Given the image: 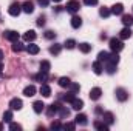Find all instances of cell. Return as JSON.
I'll return each mask as SVG.
<instances>
[{"label": "cell", "instance_id": "obj_42", "mask_svg": "<svg viewBox=\"0 0 133 131\" xmlns=\"http://www.w3.org/2000/svg\"><path fill=\"white\" fill-rule=\"evenodd\" d=\"M51 130H62V125L59 122H53L51 123Z\"/></svg>", "mask_w": 133, "mask_h": 131}, {"label": "cell", "instance_id": "obj_20", "mask_svg": "<svg viewBox=\"0 0 133 131\" xmlns=\"http://www.w3.org/2000/svg\"><path fill=\"white\" fill-rule=\"evenodd\" d=\"M122 23H124L125 26H132L133 25V16H130V14H124V16H122Z\"/></svg>", "mask_w": 133, "mask_h": 131}, {"label": "cell", "instance_id": "obj_17", "mask_svg": "<svg viewBox=\"0 0 133 131\" xmlns=\"http://www.w3.org/2000/svg\"><path fill=\"white\" fill-rule=\"evenodd\" d=\"M93 71H95V74H102V71H104V65H102V62L96 60V62L93 63Z\"/></svg>", "mask_w": 133, "mask_h": 131}, {"label": "cell", "instance_id": "obj_13", "mask_svg": "<svg viewBox=\"0 0 133 131\" xmlns=\"http://www.w3.org/2000/svg\"><path fill=\"white\" fill-rule=\"evenodd\" d=\"M23 94H25L26 97H33L34 94H36V86H34V85H28V86L23 90Z\"/></svg>", "mask_w": 133, "mask_h": 131}, {"label": "cell", "instance_id": "obj_2", "mask_svg": "<svg viewBox=\"0 0 133 131\" xmlns=\"http://www.w3.org/2000/svg\"><path fill=\"white\" fill-rule=\"evenodd\" d=\"M79 8H81V3H79L77 0H70V2L66 3V11H68V12H71V14L77 12V11H79Z\"/></svg>", "mask_w": 133, "mask_h": 131}, {"label": "cell", "instance_id": "obj_8", "mask_svg": "<svg viewBox=\"0 0 133 131\" xmlns=\"http://www.w3.org/2000/svg\"><path fill=\"white\" fill-rule=\"evenodd\" d=\"M59 108H61V105H59V103H51V105L48 106V110H46V114H48L50 117H53V116L59 111Z\"/></svg>", "mask_w": 133, "mask_h": 131}, {"label": "cell", "instance_id": "obj_21", "mask_svg": "<svg viewBox=\"0 0 133 131\" xmlns=\"http://www.w3.org/2000/svg\"><path fill=\"white\" fill-rule=\"evenodd\" d=\"M37 82H46L48 80V72H43V71H40L39 74H36V77H34Z\"/></svg>", "mask_w": 133, "mask_h": 131}, {"label": "cell", "instance_id": "obj_40", "mask_svg": "<svg viewBox=\"0 0 133 131\" xmlns=\"http://www.w3.org/2000/svg\"><path fill=\"white\" fill-rule=\"evenodd\" d=\"M76 128V122L74 123H65V125H62V130H74Z\"/></svg>", "mask_w": 133, "mask_h": 131}, {"label": "cell", "instance_id": "obj_31", "mask_svg": "<svg viewBox=\"0 0 133 131\" xmlns=\"http://www.w3.org/2000/svg\"><path fill=\"white\" fill-rule=\"evenodd\" d=\"M108 62H110V63H113V65H118V63H119V56H118V53L111 54V56H110V59H108Z\"/></svg>", "mask_w": 133, "mask_h": 131}, {"label": "cell", "instance_id": "obj_30", "mask_svg": "<svg viewBox=\"0 0 133 131\" xmlns=\"http://www.w3.org/2000/svg\"><path fill=\"white\" fill-rule=\"evenodd\" d=\"M50 62H48V60H42V62H40V71H43V72H48V71H50Z\"/></svg>", "mask_w": 133, "mask_h": 131}, {"label": "cell", "instance_id": "obj_1", "mask_svg": "<svg viewBox=\"0 0 133 131\" xmlns=\"http://www.w3.org/2000/svg\"><path fill=\"white\" fill-rule=\"evenodd\" d=\"M122 48H124V45H122L121 39H116V37H111L110 39V49L113 53H119Z\"/></svg>", "mask_w": 133, "mask_h": 131}, {"label": "cell", "instance_id": "obj_28", "mask_svg": "<svg viewBox=\"0 0 133 131\" xmlns=\"http://www.w3.org/2000/svg\"><path fill=\"white\" fill-rule=\"evenodd\" d=\"M26 51H28L30 54H37V53H39V46L34 45V43H30V45L26 46Z\"/></svg>", "mask_w": 133, "mask_h": 131}, {"label": "cell", "instance_id": "obj_18", "mask_svg": "<svg viewBox=\"0 0 133 131\" xmlns=\"http://www.w3.org/2000/svg\"><path fill=\"white\" fill-rule=\"evenodd\" d=\"M81 25H82V19L77 17V16H73V19H71V26L77 30V28H81Z\"/></svg>", "mask_w": 133, "mask_h": 131}, {"label": "cell", "instance_id": "obj_23", "mask_svg": "<svg viewBox=\"0 0 133 131\" xmlns=\"http://www.w3.org/2000/svg\"><path fill=\"white\" fill-rule=\"evenodd\" d=\"M95 128L99 131H108V125L105 122H95Z\"/></svg>", "mask_w": 133, "mask_h": 131}, {"label": "cell", "instance_id": "obj_29", "mask_svg": "<svg viewBox=\"0 0 133 131\" xmlns=\"http://www.w3.org/2000/svg\"><path fill=\"white\" fill-rule=\"evenodd\" d=\"M70 83H71V80H70L68 77H61V79H59V85H61L62 88H68Z\"/></svg>", "mask_w": 133, "mask_h": 131}, {"label": "cell", "instance_id": "obj_46", "mask_svg": "<svg viewBox=\"0 0 133 131\" xmlns=\"http://www.w3.org/2000/svg\"><path fill=\"white\" fill-rule=\"evenodd\" d=\"M2 60H3V51L0 49V63H2Z\"/></svg>", "mask_w": 133, "mask_h": 131}, {"label": "cell", "instance_id": "obj_22", "mask_svg": "<svg viewBox=\"0 0 133 131\" xmlns=\"http://www.w3.org/2000/svg\"><path fill=\"white\" fill-rule=\"evenodd\" d=\"M108 59H110V54L107 51H101L98 54V60L99 62H108Z\"/></svg>", "mask_w": 133, "mask_h": 131}, {"label": "cell", "instance_id": "obj_47", "mask_svg": "<svg viewBox=\"0 0 133 131\" xmlns=\"http://www.w3.org/2000/svg\"><path fill=\"white\" fill-rule=\"evenodd\" d=\"M0 130H3V125H2V123H0Z\"/></svg>", "mask_w": 133, "mask_h": 131}, {"label": "cell", "instance_id": "obj_35", "mask_svg": "<svg viewBox=\"0 0 133 131\" xmlns=\"http://www.w3.org/2000/svg\"><path fill=\"white\" fill-rule=\"evenodd\" d=\"M59 113H61L62 117H68V116H70V110L65 108V106H61V108H59Z\"/></svg>", "mask_w": 133, "mask_h": 131}, {"label": "cell", "instance_id": "obj_6", "mask_svg": "<svg viewBox=\"0 0 133 131\" xmlns=\"http://www.w3.org/2000/svg\"><path fill=\"white\" fill-rule=\"evenodd\" d=\"M111 14H115V16H121L122 12H124V5L122 3H116V5H113L111 6Z\"/></svg>", "mask_w": 133, "mask_h": 131}, {"label": "cell", "instance_id": "obj_36", "mask_svg": "<svg viewBox=\"0 0 133 131\" xmlns=\"http://www.w3.org/2000/svg\"><path fill=\"white\" fill-rule=\"evenodd\" d=\"M73 99H74V93H71V91H70L68 94H65V96H62V100H64V102H70V103H71Z\"/></svg>", "mask_w": 133, "mask_h": 131}, {"label": "cell", "instance_id": "obj_48", "mask_svg": "<svg viewBox=\"0 0 133 131\" xmlns=\"http://www.w3.org/2000/svg\"><path fill=\"white\" fill-rule=\"evenodd\" d=\"M0 74H2V63H0Z\"/></svg>", "mask_w": 133, "mask_h": 131}, {"label": "cell", "instance_id": "obj_43", "mask_svg": "<svg viewBox=\"0 0 133 131\" xmlns=\"http://www.w3.org/2000/svg\"><path fill=\"white\" fill-rule=\"evenodd\" d=\"M84 3L88 6H93V5H98V0H84Z\"/></svg>", "mask_w": 133, "mask_h": 131}, {"label": "cell", "instance_id": "obj_38", "mask_svg": "<svg viewBox=\"0 0 133 131\" xmlns=\"http://www.w3.org/2000/svg\"><path fill=\"white\" fill-rule=\"evenodd\" d=\"M105 69H107V72H108V74H113V72L116 71V65H113V63H110V62H108V65H107Z\"/></svg>", "mask_w": 133, "mask_h": 131}, {"label": "cell", "instance_id": "obj_25", "mask_svg": "<svg viewBox=\"0 0 133 131\" xmlns=\"http://www.w3.org/2000/svg\"><path fill=\"white\" fill-rule=\"evenodd\" d=\"M79 49L84 53V54H87V53H90V49H91V45H88V43H79Z\"/></svg>", "mask_w": 133, "mask_h": 131}, {"label": "cell", "instance_id": "obj_11", "mask_svg": "<svg viewBox=\"0 0 133 131\" xmlns=\"http://www.w3.org/2000/svg\"><path fill=\"white\" fill-rule=\"evenodd\" d=\"M130 37H132V30H130V26H125V28L119 33V39H122V40L130 39Z\"/></svg>", "mask_w": 133, "mask_h": 131}, {"label": "cell", "instance_id": "obj_33", "mask_svg": "<svg viewBox=\"0 0 133 131\" xmlns=\"http://www.w3.org/2000/svg\"><path fill=\"white\" fill-rule=\"evenodd\" d=\"M14 45H12V51L14 53H20L22 49H23V46H22V43H19V42H12Z\"/></svg>", "mask_w": 133, "mask_h": 131}, {"label": "cell", "instance_id": "obj_3", "mask_svg": "<svg viewBox=\"0 0 133 131\" xmlns=\"http://www.w3.org/2000/svg\"><path fill=\"white\" fill-rule=\"evenodd\" d=\"M22 106H23V103H22V100L20 99H11L9 100V110H12V111H19V110H22Z\"/></svg>", "mask_w": 133, "mask_h": 131}, {"label": "cell", "instance_id": "obj_7", "mask_svg": "<svg viewBox=\"0 0 133 131\" xmlns=\"http://www.w3.org/2000/svg\"><path fill=\"white\" fill-rule=\"evenodd\" d=\"M102 120H104L108 127L113 125V122H115V116H113V113H110V111H108V113H104V114H102Z\"/></svg>", "mask_w": 133, "mask_h": 131}, {"label": "cell", "instance_id": "obj_34", "mask_svg": "<svg viewBox=\"0 0 133 131\" xmlns=\"http://www.w3.org/2000/svg\"><path fill=\"white\" fill-rule=\"evenodd\" d=\"M70 90H71V93H79V90H81V86H79V83H70V86H68Z\"/></svg>", "mask_w": 133, "mask_h": 131}, {"label": "cell", "instance_id": "obj_26", "mask_svg": "<svg viewBox=\"0 0 133 131\" xmlns=\"http://www.w3.org/2000/svg\"><path fill=\"white\" fill-rule=\"evenodd\" d=\"M11 120H12V110H8V111H5V114H3V122L11 123Z\"/></svg>", "mask_w": 133, "mask_h": 131}, {"label": "cell", "instance_id": "obj_32", "mask_svg": "<svg viewBox=\"0 0 133 131\" xmlns=\"http://www.w3.org/2000/svg\"><path fill=\"white\" fill-rule=\"evenodd\" d=\"M99 14H101V17H108V16L111 14V11H110L108 8H105V6H104V8H101V9H99Z\"/></svg>", "mask_w": 133, "mask_h": 131}, {"label": "cell", "instance_id": "obj_41", "mask_svg": "<svg viewBox=\"0 0 133 131\" xmlns=\"http://www.w3.org/2000/svg\"><path fill=\"white\" fill-rule=\"evenodd\" d=\"M54 37H56V33H53V31H45V39L51 40V39H54Z\"/></svg>", "mask_w": 133, "mask_h": 131}, {"label": "cell", "instance_id": "obj_49", "mask_svg": "<svg viewBox=\"0 0 133 131\" xmlns=\"http://www.w3.org/2000/svg\"><path fill=\"white\" fill-rule=\"evenodd\" d=\"M53 2H62V0H53Z\"/></svg>", "mask_w": 133, "mask_h": 131}, {"label": "cell", "instance_id": "obj_9", "mask_svg": "<svg viewBox=\"0 0 133 131\" xmlns=\"http://www.w3.org/2000/svg\"><path fill=\"white\" fill-rule=\"evenodd\" d=\"M5 39H8L9 42H17L19 40V33H16V31H5Z\"/></svg>", "mask_w": 133, "mask_h": 131}, {"label": "cell", "instance_id": "obj_39", "mask_svg": "<svg viewBox=\"0 0 133 131\" xmlns=\"http://www.w3.org/2000/svg\"><path fill=\"white\" fill-rule=\"evenodd\" d=\"M9 130L11 131H20L22 130V125H19V123H9Z\"/></svg>", "mask_w": 133, "mask_h": 131}, {"label": "cell", "instance_id": "obj_44", "mask_svg": "<svg viewBox=\"0 0 133 131\" xmlns=\"http://www.w3.org/2000/svg\"><path fill=\"white\" fill-rule=\"evenodd\" d=\"M37 25H39V26H43V25H45V17H39V19H37Z\"/></svg>", "mask_w": 133, "mask_h": 131}, {"label": "cell", "instance_id": "obj_19", "mask_svg": "<svg viewBox=\"0 0 133 131\" xmlns=\"http://www.w3.org/2000/svg\"><path fill=\"white\" fill-rule=\"evenodd\" d=\"M74 122L77 125H87V116L85 114H77L76 119H74Z\"/></svg>", "mask_w": 133, "mask_h": 131}, {"label": "cell", "instance_id": "obj_16", "mask_svg": "<svg viewBox=\"0 0 133 131\" xmlns=\"http://www.w3.org/2000/svg\"><path fill=\"white\" fill-rule=\"evenodd\" d=\"M101 94H102L101 88H93V90L90 91V99H91V100H98V99L101 97Z\"/></svg>", "mask_w": 133, "mask_h": 131}, {"label": "cell", "instance_id": "obj_4", "mask_svg": "<svg viewBox=\"0 0 133 131\" xmlns=\"http://www.w3.org/2000/svg\"><path fill=\"white\" fill-rule=\"evenodd\" d=\"M20 11H22V5H19V3H12V5L9 6V9H8V12H9L11 16H14V17H17V16L20 14Z\"/></svg>", "mask_w": 133, "mask_h": 131}, {"label": "cell", "instance_id": "obj_37", "mask_svg": "<svg viewBox=\"0 0 133 131\" xmlns=\"http://www.w3.org/2000/svg\"><path fill=\"white\" fill-rule=\"evenodd\" d=\"M65 46L68 48V49H73V48L76 46V42H74L73 39H68V40L65 42Z\"/></svg>", "mask_w": 133, "mask_h": 131}, {"label": "cell", "instance_id": "obj_45", "mask_svg": "<svg viewBox=\"0 0 133 131\" xmlns=\"http://www.w3.org/2000/svg\"><path fill=\"white\" fill-rule=\"evenodd\" d=\"M48 3H50V0H39L40 6H48Z\"/></svg>", "mask_w": 133, "mask_h": 131}, {"label": "cell", "instance_id": "obj_24", "mask_svg": "<svg viewBox=\"0 0 133 131\" xmlns=\"http://www.w3.org/2000/svg\"><path fill=\"white\" fill-rule=\"evenodd\" d=\"M61 49H62V45H59V43H54V45L50 48V53H51V54H54V56H57V54L61 53Z\"/></svg>", "mask_w": 133, "mask_h": 131}, {"label": "cell", "instance_id": "obj_27", "mask_svg": "<svg viewBox=\"0 0 133 131\" xmlns=\"http://www.w3.org/2000/svg\"><path fill=\"white\" fill-rule=\"evenodd\" d=\"M23 39H25L26 42H33L34 39H36V33H34V31H26V33L23 34Z\"/></svg>", "mask_w": 133, "mask_h": 131}, {"label": "cell", "instance_id": "obj_5", "mask_svg": "<svg viewBox=\"0 0 133 131\" xmlns=\"http://www.w3.org/2000/svg\"><path fill=\"white\" fill-rule=\"evenodd\" d=\"M116 99H118L119 102H125V100L129 99V93H127L124 88H118V90H116Z\"/></svg>", "mask_w": 133, "mask_h": 131}, {"label": "cell", "instance_id": "obj_10", "mask_svg": "<svg viewBox=\"0 0 133 131\" xmlns=\"http://www.w3.org/2000/svg\"><path fill=\"white\" fill-rule=\"evenodd\" d=\"M71 108H73V110H76V111H79V110H82V108H84V102H82V100H81V99H73V100H71Z\"/></svg>", "mask_w": 133, "mask_h": 131}, {"label": "cell", "instance_id": "obj_12", "mask_svg": "<svg viewBox=\"0 0 133 131\" xmlns=\"http://www.w3.org/2000/svg\"><path fill=\"white\" fill-rule=\"evenodd\" d=\"M22 11H25L26 14H31V12L34 11V5H33V2H28V0H26V2H25V3L22 5Z\"/></svg>", "mask_w": 133, "mask_h": 131}, {"label": "cell", "instance_id": "obj_15", "mask_svg": "<svg viewBox=\"0 0 133 131\" xmlns=\"http://www.w3.org/2000/svg\"><path fill=\"white\" fill-rule=\"evenodd\" d=\"M40 94H42L43 97H48V96H51V88H50L46 83H43V85L40 86Z\"/></svg>", "mask_w": 133, "mask_h": 131}, {"label": "cell", "instance_id": "obj_14", "mask_svg": "<svg viewBox=\"0 0 133 131\" xmlns=\"http://www.w3.org/2000/svg\"><path fill=\"white\" fill-rule=\"evenodd\" d=\"M33 110L36 113H42L43 110H45V105H43V102L42 100H37V102H34L33 103Z\"/></svg>", "mask_w": 133, "mask_h": 131}]
</instances>
